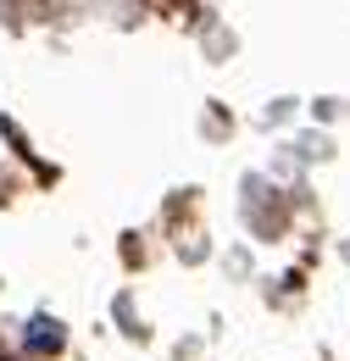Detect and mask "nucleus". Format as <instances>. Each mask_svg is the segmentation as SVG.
Masks as SVG:
<instances>
[{"label": "nucleus", "mask_w": 350, "mask_h": 361, "mask_svg": "<svg viewBox=\"0 0 350 361\" xmlns=\"http://www.w3.org/2000/svg\"><path fill=\"white\" fill-rule=\"evenodd\" d=\"M23 345H28L34 356H50V350H61V328H56L50 317H34V322L23 328Z\"/></svg>", "instance_id": "obj_1"}]
</instances>
